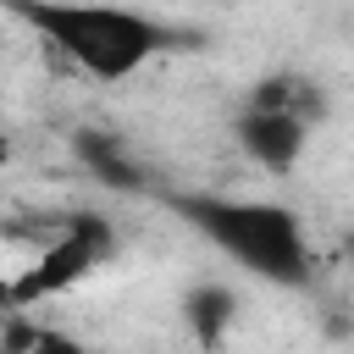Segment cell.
<instances>
[{"label":"cell","mask_w":354,"mask_h":354,"mask_svg":"<svg viewBox=\"0 0 354 354\" xmlns=\"http://www.w3.org/2000/svg\"><path fill=\"white\" fill-rule=\"evenodd\" d=\"M17 17L77 72L94 83H127L166 50H194L199 33L160 22L133 6H100V0H11Z\"/></svg>","instance_id":"1"},{"label":"cell","mask_w":354,"mask_h":354,"mask_svg":"<svg viewBox=\"0 0 354 354\" xmlns=\"http://www.w3.org/2000/svg\"><path fill=\"white\" fill-rule=\"evenodd\" d=\"M166 205L177 210V221H188L210 249H221L249 277L271 288H310V243L299 210L277 199H232L199 188H171Z\"/></svg>","instance_id":"2"},{"label":"cell","mask_w":354,"mask_h":354,"mask_svg":"<svg viewBox=\"0 0 354 354\" xmlns=\"http://www.w3.org/2000/svg\"><path fill=\"white\" fill-rule=\"evenodd\" d=\"M111 254H116V227H111V216H66L61 232L39 249V260L11 277L6 304H11V310H33V304L77 288L83 277H94Z\"/></svg>","instance_id":"3"},{"label":"cell","mask_w":354,"mask_h":354,"mask_svg":"<svg viewBox=\"0 0 354 354\" xmlns=\"http://www.w3.org/2000/svg\"><path fill=\"white\" fill-rule=\"evenodd\" d=\"M232 138H238V149L260 166V171H293L299 166V155H304V144H310V122H299V116H288V111H260V105H243L238 111V122H232Z\"/></svg>","instance_id":"4"},{"label":"cell","mask_w":354,"mask_h":354,"mask_svg":"<svg viewBox=\"0 0 354 354\" xmlns=\"http://www.w3.org/2000/svg\"><path fill=\"white\" fill-rule=\"evenodd\" d=\"M72 155H77V166H83L100 188H111V194H144V188H149L144 160H138L116 133H105V127L72 133Z\"/></svg>","instance_id":"5"},{"label":"cell","mask_w":354,"mask_h":354,"mask_svg":"<svg viewBox=\"0 0 354 354\" xmlns=\"http://www.w3.org/2000/svg\"><path fill=\"white\" fill-rule=\"evenodd\" d=\"M232 321H238V293H232L227 282H194V288L183 293V326L194 332V343H199L205 354H216V348L227 343Z\"/></svg>","instance_id":"6"},{"label":"cell","mask_w":354,"mask_h":354,"mask_svg":"<svg viewBox=\"0 0 354 354\" xmlns=\"http://www.w3.org/2000/svg\"><path fill=\"white\" fill-rule=\"evenodd\" d=\"M249 105H260V111H288V116H299V122H310V127L326 116V94H321V83L304 77V72H271V77H260V83L249 88Z\"/></svg>","instance_id":"7"},{"label":"cell","mask_w":354,"mask_h":354,"mask_svg":"<svg viewBox=\"0 0 354 354\" xmlns=\"http://www.w3.org/2000/svg\"><path fill=\"white\" fill-rule=\"evenodd\" d=\"M28 354H94L88 343H77L72 332H61V326H39V337H33V348Z\"/></svg>","instance_id":"8"},{"label":"cell","mask_w":354,"mask_h":354,"mask_svg":"<svg viewBox=\"0 0 354 354\" xmlns=\"http://www.w3.org/2000/svg\"><path fill=\"white\" fill-rule=\"evenodd\" d=\"M348 260H354V232H348Z\"/></svg>","instance_id":"9"}]
</instances>
